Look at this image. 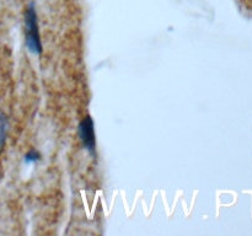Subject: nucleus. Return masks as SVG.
<instances>
[{
  "label": "nucleus",
  "mask_w": 252,
  "mask_h": 236,
  "mask_svg": "<svg viewBox=\"0 0 252 236\" xmlns=\"http://www.w3.org/2000/svg\"><path fill=\"white\" fill-rule=\"evenodd\" d=\"M25 36H26V46L29 51L33 54H41L43 47L39 36L37 12L33 2H31L25 11Z\"/></svg>",
  "instance_id": "obj_1"
},
{
  "label": "nucleus",
  "mask_w": 252,
  "mask_h": 236,
  "mask_svg": "<svg viewBox=\"0 0 252 236\" xmlns=\"http://www.w3.org/2000/svg\"><path fill=\"white\" fill-rule=\"evenodd\" d=\"M78 134L83 143L84 148L90 152L91 155H95L96 152V135H95V124L91 116H85L81 119L78 125Z\"/></svg>",
  "instance_id": "obj_2"
},
{
  "label": "nucleus",
  "mask_w": 252,
  "mask_h": 236,
  "mask_svg": "<svg viewBox=\"0 0 252 236\" xmlns=\"http://www.w3.org/2000/svg\"><path fill=\"white\" fill-rule=\"evenodd\" d=\"M7 127H9V120L5 113L0 112V150L2 149L5 144V139H6L7 134Z\"/></svg>",
  "instance_id": "obj_3"
},
{
  "label": "nucleus",
  "mask_w": 252,
  "mask_h": 236,
  "mask_svg": "<svg viewBox=\"0 0 252 236\" xmlns=\"http://www.w3.org/2000/svg\"><path fill=\"white\" fill-rule=\"evenodd\" d=\"M41 159V154L36 150H30L26 155H25V162L30 164V162H36Z\"/></svg>",
  "instance_id": "obj_4"
}]
</instances>
